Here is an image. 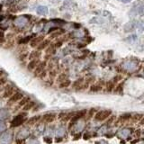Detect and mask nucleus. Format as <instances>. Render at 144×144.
I'll list each match as a JSON object with an SVG mask.
<instances>
[{
    "mask_svg": "<svg viewBox=\"0 0 144 144\" xmlns=\"http://www.w3.org/2000/svg\"><path fill=\"white\" fill-rule=\"evenodd\" d=\"M112 115V112L110 110H103V111H99L98 113L96 114L95 115V119L98 122H102L107 119L110 115Z\"/></svg>",
    "mask_w": 144,
    "mask_h": 144,
    "instance_id": "1",
    "label": "nucleus"
},
{
    "mask_svg": "<svg viewBox=\"0 0 144 144\" xmlns=\"http://www.w3.org/2000/svg\"><path fill=\"white\" fill-rule=\"evenodd\" d=\"M24 115H17L16 117H15V119H14L13 121H12V122H11V126L12 127H17V126H19V125H21V124H23V122H24Z\"/></svg>",
    "mask_w": 144,
    "mask_h": 144,
    "instance_id": "2",
    "label": "nucleus"
},
{
    "mask_svg": "<svg viewBox=\"0 0 144 144\" xmlns=\"http://www.w3.org/2000/svg\"><path fill=\"white\" fill-rule=\"evenodd\" d=\"M12 140V137L9 133H2L0 136V144H10Z\"/></svg>",
    "mask_w": 144,
    "mask_h": 144,
    "instance_id": "3",
    "label": "nucleus"
},
{
    "mask_svg": "<svg viewBox=\"0 0 144 144\" xmlns=\"http://www.w3.org/2000/svg\"><path fill=\"white\" fill-rule=\"evenodd\" d=\"M86 113H87V111H86V110H83V111H79V112H78V113L75 114V115L72 117V119H71V122H70V124H69V128L71 127V126L73 125L78 119L83 117L84 115H86Z\"/></svg>",
    "mask_w": 144,
    "mask_h": 144,
    "instance_id": "4",
    "label": "nucleus"
},
{
    "mask_svg": "<svg viewBox=\"0 0 144 144\" xmlns=\"http://www.w3.org/2000/svg\"><path fill=\"white\" fill-rule=\"evenodd\" d=\"M138 67V63L134 61H127L124 64V68L128 70H134Z\"/></svg>",
    "mask_w": 144,
    "mask_h": 144,
    "instance_id": "5",
    "label": "nucleus"
},
{
    "mask_svg": "<svg viewBox=\"0 0 144 144\" xmlns=\"http://www.w3.org/2000/svg\"><path fill=\"white\" fill-rule=\"evenodd\" d=\"M27 22H28V20L25 17L21 16V17H18V18L15 21V24L16 26H18V27H23V26H24L27 24Z\"/></svg>",
    "mask_w": 144,
    "mask_h": 144,
    "instance_id": "6",
    "label": "nucleus"
},
{
    "mask_svg": "<svg viewBox=\"0 0 144 144\" xmlns=\"http://www.w3.org/2000/svg\"><path fill=\"white\" fill-rule=\"evenodd\" d=\"M24 97L23 96V94L22 93H15V94L13 95V96H11V98L9 99V104H13V103H15V102L19 101V100H21L22 98Z\"/></svg>",
    "mask_w": 144,
    "mask_h": 144,
    "instance_id": "7",
    "label": "nucleus"
},
{
    "mask_svg": "<svg viewBox=\"0 0 144 144\" xmlns=\"http://www.w3.org/2000/svg\"><path fill=\"white\" fill-rule=\"evenodd\" d=\"M44 68H45V62L39 63V65L36 67V68H35V71H34L35 76H40V75L43 72V70H44Z\"/></svg>",
    "mask_w": 144,
    "mask_h": 144,
    "instance_id": "8",
    "label": "nucleus"
},
{
    "mask_svg": "<svg viewBox=\"0 0 144 144\" xmlns=\"http://www.w3.org/2000/svg\"><path fill=\"white\" fill-rule=\"evenodd\" d=\"M135 27H136V26H135L134 22H129V23H127V24H124V30L125 33H131V31L134 30Z\"/></svg>",
    "mask_w": 144,
    "mask_h": 144,
    "instance_id": "9",
    "label": "nucleus"
},
{
    "mask_svg": "<svg viewBox=\"0 0 144 144\" xmlns=\"http://www.w3.org/2000/svg\"><path fill=\"white\" fill-rule=\"evenodd\" d=\"M43 41V36H39V37H36V38H34V39L32 40L31 43H30V45H31L32 47H33V48H34V47L38 46V45H39Z\"/></svg>",
    "mask_w": 144,
    "mask_h": 144,
    "instance_id": "10",
    "label": "nucleus"
},
{
    "mask_svg": "<svg viewBox=\"0 0 144 144\" xmlns=\"http://www.w3.org/2000/svg\"><path fill=\"white\" fill-rule=\"evenodd\" d=\"M54 119H55V115L54 114H47L43 116V120L45 122H52L54 121Z\"/></svg>",
    "mask_w": 144,
    "mask_h": 144,
    "instance_id": "11",
    "label": "nucleus"
},
{
    "mask_svg": "<svg viewBox=\"0 0 144 144\" xmlns=\"http://www.w3.org/2000/svg\"><path fill=\"white\" fill-rule=\"evenodd\" d=\"M133 10L135 11L136 15H143L144 14V5H139V6H136L135 5L134 7H133Z\"/></svg>",
    "mask_w": 144,
    "mask_h": 144,
    "instance_id": "12",
    "label": "nucleus"
},
{
    "mask_svg": "<svg viewBox=\"0 0 144 144\" xmlns=\"http://www.w3.org/2000/svg\"><path fill=\"white\" fill-rule=\"evenodd\" d=\"M39 65V60L37 59H32L31 62L28 64V69L31 71V70H33L34 68H36V67Z\"/></svg>",
    "mask_w": 144,
    "mask_h": 144,
    "instance_id": "13",
    "label": "nucleus"
},
{
    "mask_svg": "<svg viewBox=\"0 0 144 144\" xmlns=\"http://www.w3.org/2000/svg\"><path fill=\"white\" fill-rule=\"evenodd\" d=\"M36 11H37L38 15H47V14H48V8H47L46 6H38V7H37Z\"/></svg>",
    "mask_w": 144,
    "mask_h": 144,
    "instance_id": "14",
    "label": "nucleus"
},
{
    "mask_svg": "<svg viewBox=\"0 0 144 144\" xmlns=\"http://www.w3.org/2000/svg\"><path fill=\"white\" fill-rule=\"evenodd\" d=\"M14 92H15V89H14L13 87H11V86H9V87H7V88L5 90L4 92V97H9V96H13L14 95Z\"/></svg>",
    "mask_w": 144,
    "mask_h": 144,
    "instance_id": "15",
    "label": "nucleus"
},
{
    "mask_svg": "<svg viewBox=\"0 0 144 144\" xmlns=\"http://www.w3.org/2000/svg\"><path fill=\"white\" fill-rule=\"evenodd\" d=\"M49 43H50V41H49V40H45V41H43L39 45H38V50H43V49H45L49 45Z\"/></svg>",
    "mask_w": 144,
    "mask_h": 144,
    "instance_id": "16",
    "label": "nucleus"
},
{
    "mask_svg": "<svg viewBox=\"0 0 144 144\" xmlns=\"http://www.w3.org/2000/svg\"><path fill=\"white\" fill-rule=\"evenodd\" d=\"M131 117L132 116H131V114H124V115H121L120 118H119V121H121V122H125V121L130 120Z\"/></svg>",
    "mask_w": 144,
    "mask_h": 144,
    "instance_id": "17",
    "label": "nucleus"
},
{
    "mask_svg": "<svg viewBox=\"0 0 144 144\" xmlns=\"http://www.w3.org/2000/svg\"><path fill=\"white\" fill-rule=\"evenodd\" d=\"M40 118H41V117H40L39 115H37V116L32 117L31 119H29V120H28V124H30V125H33V124H36V122H37L38 121L40 120Z\"/></svg>",
    "mask_w": 144,
    "mask_h": 144,
    "instance_id": "18",
    "label": "nucleus"
},
{
    "mask_svg": "<svg viewBox=\"0 0 144 144\" xmlns=\"http://www.w3.org/2000/svg\"><path fill=\"white\" fill-rule=\"evenodd\" d=\"M40 56V52H38V50H34V52H33L31 54H30V59H37L38 57Z\"/></svg>",
    "mask_w": 144,
    "mask_h": 144,
    "instance_id": "19",
    "label": "nucleus"
},
{
    "mask_svg": "<svg viewBox=\"0 0 144 144\" xmlns=\"http://www.w3.org/2000/svg\"><path fill=\"white\" fill-rule=\"evenodd\" d=\"M32 40V36H26L24 38H22V39L19 41V43L20 44H24V43H27L28 42H31Z\"/></svg>",
    "mask_w": 144,
    "mask_h": 144,
    "instance_id": "20",
    "label": "nucleus"
},
{
    "mask_svg": "<svg viewBox=\"0 0 144 144\" xmlns=\"http://www.w3.org/2000/svg\"><path fill=\"white\" fill-rule=\"evenodd\" d=\"M29 101H30L29 97H23L22 99H21V101L19 102V106H24V105H25Z\"/></svg>",
    "mask_w": 144,
    "mask_h": 144,
    "instance_id": "21",
    "label": "nucleus"
},
{
    "mask_svg": "<svg viewBox=\"0 0 144 144\" xmlns=\"http://www.w3.org/2000/svg\"><path fill=\"white\" fill-rule=\"evenodd\" d=\"M33 105H34V103L33 102H28L27 104H26L25 105H24V110H25V111H28V110H30V109H32L33 107Z\"/></svg>",
    "mask_w": 144,
    "mask_h": 144,
    "instance_id": "22",
    "label": "nucleus"
},
{
    "mask_svg": "<svg viewBox=\"0 0 144 144\" xmlns=\"http://www.w3.org/2000/svg\"><path fill=\"white\" fill-rule=\"evenodd\" d=\"M102 89V87L100 85H94L91 87L90 90L92 91V92H98V91H100Z\"/></svg>",
    "mask_w": 144,
    "mask_h": 144,
    "instance_id": "23",
    "label": "nucleus"
},
{
    "mask_svg": "<svg viewBox=\"0 0 144 144\" xmlns=\"http://www.w3.org/2000/svg\"><path fill=\"white\" fill-rule=\"evenodd\" d=\"M47 54H49V55H52V54L55 52V45H52L50 47H49V49L46 50Z\"/></svg>",
    "mask_w": 144,
    "mask_h": 144,
    "instance_id": "24",
    "label": "nucleus"
},
{
    "mask_svg": "<svg viewBox=\"0 0 144 144\" xmlns=\"http://www.w3.org/2000/svg\"><path fill=\"white\" fill-rule=\"evenodd\" d=\"M66 80H67V76L65 74L59 75V77L58 78V82H59V83H62V82L66 81Z\"/></svg>",
    "mask_w": 144,
    "mask_h": 144,
    "instance_id": "25",
    "label": "nucleus"
},
{
    "mask_svg": "<svg viewBox=\"0 0 144 144\" xmlns=\"http://www.w3.org/2000/svg\"><path fill=\"white\" fill-rule=\"evenodd\" d=\"M69 85H70L69 80H66V81H64V82H62V83L59 84V87H61V88H63V87H68Z\"/></svg>",
    "mask_w": 144,
    "mask_h": 144,
    "instance_id": "26",
    "label": "nucleus"
},
{
    "mask_svg": "<svg viewBox=\"0 0 144 144\" xmlns=\"http://www.w3.org/2000/svg\"><path fill=\"white\" fill-rule=\"evenodd\" d=\"M142 115H134V116H132V118H133V120L134 121H140L142 119Z\"/></svg>",
    "mask_w": 144,
    "mask_h": 144,
    "instance_id": "27",
    "label": "nucleus"
},
{
    "mask_svg": "<svg viewBox=\"0 0 144 144\" xmlns=\"http://www.w3.org/2000/svg\"><path fill=\"white\" fill-rule=\"evenodd\" d=\"M72 34H73L74 37H82V36H83V33H82L81 32H75V33H73Z\"/></svg>",
    "mask_w": 144,
    "mask_h": 144,
    "instance_id": "28",
    "label": "nucleus"
},
{
    "mask_svg": "<svg viewBox=\"0 0 144 144\" xmlns=\"http://www.w3.org/2000/svg\"><path fill=\"white\" fill-rule=\"evenodd\" d=\"M96 114V109L95 108H92V109H90V111L88 112V117L90 118V117L94 116V115Z\"/></svg>",
    "mask_w": 144,
    "mask_h": 144,
    "instance_id": "29",
    "label": "nucleus"
},
{
    "mask_svg": "<svg viewBox=\"0 0 144 144\" xmlns=\"http://www.w3.org/2000/svg\"><path fill=\"white\" fill-rule=\"evenodd\" d=\"M5 129H6V125H5V124L2 122H0V131H4Z\"/></svg>",
    "mask_w": 144,
    "mask_h": 144,
    "instance_id": "30",
    "label": "nucleus"
},
{
    "mask_svg": "<svg viewBox=\"0 0 144 144\" xmlns=\"http://www.w3.org/2000/svg\"><path fill=\"white\" fill-rule=\"evenodd\" d=\"M113 87H114V85H113V84H108V86H107V90H108V91H111L112 90V89H113Z\"/></svg>",
    "mask_w": 144,
    "mask_h": 144,
    "instance_id": "31",
    "label": "nucleus"
},
{
    "mask_svg": "<svg viewBox=\"0 0 144 144\" xmlns=\"http://www.w3.org/2000/svg\"><path fill=\"white\" fill-rule=\"evenodd\" d=\"M4 37H5V34L3 32H0V42H2L3 40H4Z\"/></svg>",
    "mask_w": 144,
    "mask_h": 144,
    "instance_id": "32",
    "label": "nucleus"
},
{
    "mask_svg": "<svg viewBox=\"0 0 144 144\" xmlns=\"http://www.w3.org/2000/svg\"><path fill=\"white\" fill-rule=\"evenodd\" d=\"M119 1H121L122 3H124V4H127V3H130L131 1V0H119Z\"/></svg>",
    "mask_w": 144,
    "mask_h": 144,
    "instance_id": "33",
    "label": "nucleus"
},
{
    "mask_svg": "<svg viewBox=\"0 0 144 144\" xmlns=\"http://www.w3.org/2000/svg\"><path fill=\"white\" fill-rule=\"evenodd\" d=\"M44 140L46 142H48V143H50V142H52V140H50V139H48V137H47V138H44Z\"/></svg>",
    "mask_w": 144,
    "mask_h": 144,
    "instance_id": "34",
    "label": "nucleus"
},
{
    "mask_svg": "<svg viewBox=\"0 0 144 144\" xmlns=\"http://www.w3.org/2000/svg\"><path fill=\"white\" fill-rule=\"evenodd\" d=\"M5 82H6L5 78H0V85H2V84H4Z\"/></svg>",
    "mask_w": 144,
    "mask_h": 144,
    "instance_id": "35",
    "label": "nucleus"
},
{
    "mask_svg": "<svg viewBox=\"0 0 144 144\" xmlns=\"http://www.w3.org/2000/svg\"><path fill=\"white\" fill-rule=\"evenodd\" d=\"M119 79H121V77H120V76H118V77H115V81L116 82V81H118Z\"/></svg>",
    "mask_w": 144,
    "mask_h": 144,
    "instance_id": "36",
    "label": "nucleus"
},
{
    "mask_svg": "<svg viewBox=\"0 0 144 144\" xmlns=\"http://www.w3.org/2000/svg\"><path fill=\"white\" fill-rule=\"evenodd\" d=\"M140 124H144V116L142 117V119L140 120Z\"/></svg>",
    "mask_w": 144,
    "mask_h": 144,
    "instance_id": "37",
    "label": "nucleus"
},
{
    "mask_svg": "<svg viewBox=\"0 0 144 144\" xmlns=\"http://www.w3.org/2000/svg\"><path fill=\"white\" fill-rule=\"evenodd\" d=\"M3 19H4V16H3V15H0V22H1Z\"/></svg>",
    "mask_w": 144,
    "mask_h": 144,
    "instance_id": "38",
    "label": "nucleus"
},
{
    "mask_svg": "<svg viewBox=\"0 0 144 144\" xmlns=\"http://www.w3.org/2000/svg\"><path fill=\"white\" fill-rule=\"evenodd\" d=\"M2 7H3V6H2V5H0V11L2 10Z\"/></svg>",
    "mask_w": 144,
    "mask_h": 144,
    "instance_id": "39",
    "label": "nucleus"
},
{
    "mask_svg": "<svg viewBox=\"0 0 144 144\" xmlns=\"http://www.w3.org/2000/svg\"><path fill=\"white\" fill-rule=\"evenodd\" d=\"M0 106H1V103H0Z\"/></svg>",
    "mask_w": 144,
    "mask_h": 144,
    "instance_id": "40",
    "label": "nucleus"
}]
</instances>
